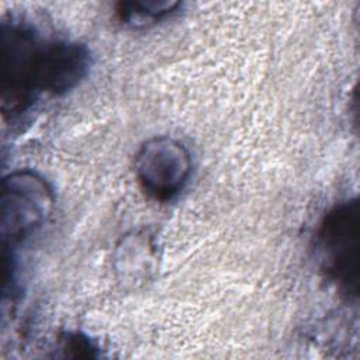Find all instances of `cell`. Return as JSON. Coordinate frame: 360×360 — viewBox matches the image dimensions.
Returning a JSON list of instances; mask_svg holds the SVG:
<instances>
[{
    "instance_id": "5",
    "label": "cell",
    "mask_w": 360,
    "mask_h": 360,
    "mask_svg": "<svg viewBox=\"0 0 360 360\" xmlns=\"http://www.w3.org/2000/svg\"><path fill=\"white\" fill-rule=\"evenodd\" d=\"M90 69V53L79 42H46L38 73V90L62 94L75 89Z\"/></svg>"
},
{
    "instance_id": "3",
    "label": "cell",
    "mask_w": 360,
    "mask_h": 360,
    "mask_svg": "<svg viewBox=\"0 0 360 360\" xmlns=\"http://www.w3.org/2000/svg\"><path fill=\"white\" fill-rule=\"evenodd\" d=\"M53 193L44 177L18 170L3 179L1 235L4 245L15 243L39 228L53 208Z\"/></svg>"
},
{
    "instance_id": "4",
    "label": "cell",
    "mask_w": 360,
    "mask_h": 360,
    "mask_svg": "<svg viewBox=\"0 0 360 360\" xmlns=\"http://www.w3.org/2000/svg\"><path fill=\"white\" fill-rule=\"evenodd\" d=\"M191 173L187 148L169 136L146 141L135 156V176L143 191L155 200L176 197Z\"/></svg>"
},
{
    "instance_id": "2",
    "label": "cell",
    "mask_w": 360,
    "mask_h": 360,
    "mask_svg": "<svg viewBox=\"0 0 360 360\" xmlns=\"http://www.w3.org/2000/svg\"><path fill=\"white\" fill-rule=\"evenodd\" d=\"M46 42L30 28L3 24L1 52V108L21 112L38 90V72Z\"/></svg>"
},
{
    "instance_id": "6",
    "label": "cell",
    "mask_w": 360,
    "mask_h": 360,
    "mask_svg": "<svg viewBox=\"0 0 360 360\" xmlns=\"http://www.w3.org/2000/svg\"><path fill=\"white\" fill-rule=\"evenodd\" d=\"M177 6L179 3L174 1H129L122 3L118 13L124 21L136 24L158 20L172 13Z\"/></svg>"
},
{
    "instance_id": "1",
    "label": "cell",
    "mask_w": 360,
    "mask_h": 360,
    "mask_svg": "<svg viewBox=\"0 0 360 360\" xmlns=\"http://www.w3.org/2000/svg\"><path fill=\"white\" fill-rule=\"evenodd\" d=\"M359 214L356 200L343 202L325 215L316 232L322 269L347 294H357L359 287Z\"/></svg>"
}]
</instances>
